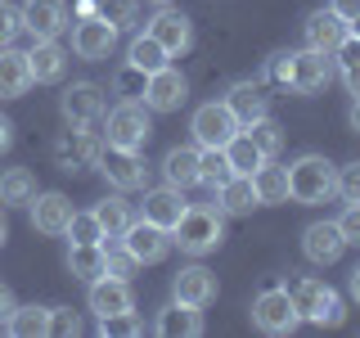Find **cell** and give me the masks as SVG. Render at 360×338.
<instances>
[{
  "instance_id": "obj_1",
  "label": "cell",
  "mask_w": 360,
  "mask_h": 338,
  "mask_svg": "<svg viewBox=\"0 0 360 338\" xmlns=\"http://www.w3.org/2000/svg\"><path fill=\"white\" fill-rule=\"evenodd\" d=\"M225 212L221 208H185L180 212V221L172 225V244H180V253L189 257H207L217 253V248L225 244Z\"/></svg>"
},
{
  "instance_id": "obj_2",
  "label": "cell",
  "mask_w": 360,
  "mask_h": 338,
  "mask_svg": "<svg viewBox=\"0 0 360 338\" xmlns=\"http://www.w3.org/2000/svg\"><path fill=\"white\" fill-rule=\"evenodd\" d=\"M288 298H292V307H297L302 320H311V325H329V330H338V325L347 320V307H342V298L324 284V280H311V275H292L288 280Z\"/></svg>"
},
{
  "instance_id": "obj_3",
  "label": "cell",
  "mask_w": 360,
  "mask_h": 338,
  "mask_svg": "<svg viewBox=\"0 0 360 338\" xmlns=\"http://www.w3.org/2000/svg\"><path fill=\"white\" fill-rule=\"evenodd\" d=\"M329 194H333V163L320 154H302L288 167V199L311 208V203H324Z\"/></svg>"
},
{
  "instance_id": "obj_4",
  "label": "cell",
  "mask_w": 360,
  "mask_h": 338,
  "mask_svg": "<svg viewBox=\"0 0 360 338\" xmlns=\"http://www.w3.org/2000/svg\"><path fill=\"white\" fill-rule=\"evenodd\" d=\"M149 108L140 99H122L117 108H108L104 118V144H117V149H144L149 144Z\"/></svg>"
},
{
  "instance_id": "obj_5",
  "label": "cell",
  "mask_w": 360,
  "mask_h": 338,
  "mask_svg": "<svg viewBox=\"0 0 360 338\" xmlns=\"http://www.w3.org/2000/svg\"><path fill=\"white\" fill-rule=\"evenodd\" d=\"M95 167L104 172V180H108L112 189H144V180H149V167H144V154H140V149H117V144H99Z\"/></svg>"
},
{
  "instance_id": "obj_6",
  "label": "cell",
  "mask_w": 360,
  "mask_h": 338,
  "mask_svg": "<svg viewBox=\"0 0 360 338\" xmlns=\"http://www.w3.org/2000/svg\"><path fill=\"white\" fill-rule=\"evenodd\" d=\"M189 131H194V144L198 149H225V144L239 135V118L230 113V104H202V108H194V122H189Z\"/></svg>"
},
{
  "instance_id": "obj_7",
  "label": "cell",
  "mask_w": 360,
  "mask_h": 338,
  "mask_svg": "<svg viewBox=\"0 0 360 338\" xmlns=\"http://www.w3.org/2000/svg\"><path fill=\"white\" fill-rule=\"evenodd\" d=\"M252 325L262 334H292L302 325V315L297 307H292V298H288V289H262L257 293V302H252Z\"/></svg>"
},
{
  "instance_id": "obj_8",
  "label": "cell",
  "mask_w": 360,
  "mask_h": 338,
  "mask_svg": "<svg viewBox=\"0 0 360 338\" xmlns=\"http://www.w3.org/2000/svg\"><path fill=\"white\" fill-rule=\"evenodd\" d=\"M333 59L324 50H302V54H292V63H288V90H297V95H315V90H324L333 82Z\"/></svg>"
},
{
  "instance_id": "obj_9",
  "label": "cell",
  "mask_w": 360,
  "mask_h": 338,
  "mask_svg": "<svg viewBox=\"0 0 360 338\" xmlns=\"http://www.w3.org/2000/svg\"><path fill=\"white\" fill-rule=\"evenodd\" d=\"M144 108H153V113H176V108H185V99H189V82H185V73H176L172 63L167 68H158V73H149V82H144Z\"/></svg>"
},
{
  "instance_id": "obj_10",
  "label": "cell",
  "mask_w": 360,
  "mask_h": 338,
  "mask_svg": "<svg viewBox=\"0 0 360 338\" xmlns=\"http://www.w3.org/2000/svg\"><path fill=\"white\" fill-rule=\"evenodd\" d=\"M122 244H127V253H131L140 266H153V262H162V257L172 253V230L140 217V221H131V225H127Z\"/></svg>"
},
{
  "instance_id": "obj_11",
  "label": "cell",
  "mask_w": 360,
  "mask_h": 338,
  "mask_svg": "<svg viewBox=\"0 0 360 338\" xmlns=\"http://www.w3.org/2000/svg\"><path fill=\"white\" fill-rule=\"evenodd\" d=\"M18 18L37 41H59V32L68 27V5L63 0H22Z\"/></svg>"
},
{
  "instance_id": "obj_12",
  "label": "cell",
  "mask_w": 360,
  "mask_h": 338,
  "mask_svg": "<svg viewBox=\"0 0 360 338\" xmlns=\"http://www.w3.org/2000/svg\"><path fill=\"white\" fill-rule=\"evenodd\" d=\"M112 45H117V27L112 23H104L99 14H90V18H77V27H72V50H77V59H108L112 54Z\"/></svg>"
},
{
  "instance_id": "obj_13",
  "label": "cell",
  "mask_w": 360,
  "mask_h": 338,
  "mask_svg": "<svg viewBox=\"0 0 360 338\" xmlns=\"http://www.w3.org/2000/svg\"><path fill=\"white\" fill-rule=\"evenodd\" d=\"M149 37L162 45L167 54H185L189 45H194V27H189V18L180 14V9H172V5H158V14L149 18Z\"/></svg>"
},
{
  "instance_id": "obj_14",
  "label": "cell",
  "mask_w": 360,
  "mask_h": 338,
  "mask_svg": "<svg viewBox=\"0 0 360 338\" xmlns=\"http://www.w3.org/2000/svg\"><path fill=\"white\" fill-rule=\"evenodd\" d=\"M63 118L68 127H95L104 118V90L95 82H77L63 90Z\"/></svg>"
},
{
  "instance_id": "obj_15",
  "label": "cell",
  "mask_w": 360,
  "mask_h": 338,
  "mask_svg": "<svg viewBox=\"0 0 360 338\" xmlns=\"http://www.w3.org/2000/svg\"><path fill=\"white\" fill-rule=\"evenodd\" d=\"M342 248H347V239H342V230H338V221H315V225L302 230V253L320 266H333L338 257H342Z\"/></svg>"
},
{
  "instance_id": "obj_16",
  "label": "cell",
  "mask_w": 360,
  "mask_h": 338,
  "mask_svg": "<svg viewBox=\"0 0 360 338\" xmlns=\"http://www.w3.org/2000/svg\"><path fill=\"white\" fill-rule=\"evenodd\" d=\"M172 293H176V302L207 307V302H217V275L207 266H180L176 280H172Z\"/></svg>"
},
{
  "instance_id": "obj_17",
  "label": "cell",
  "mask_w": 360,
  "mask_h": 338,
  "mask_svg": "<svg viewBox=\"0 0 360 338\" xmlns=\"http://www.w3.org/2000/svg\"><path fill=\"white\" fill-rule=\"evenodd\" d=\"M32 225H37L41 234H63L68 221H72V203H68V194H59V189H50V194H32Z\"/></svg>"
},
{
  "instance_id": "obj_18",
  "label": "cell",
  "mask_w": 360,
  "mask_h": 338,
  "mask_svg": "<svg viewBox=\"0 0 360 338\" xmlns=\"http://www.w3.org/2000/svg\"><path fill=\"white\" fill-rule=\"evenodd\" d=\"M135 298H131V280H117V275H99L90 280V311L95 315H112V311H131Z\"/></svg>"
},
{
  "instance_id": "obj_19",
  "label": "cell",
  "mask_w": 360,
  "mask_h": 338,
  "mask_svg": "<svg viewBox=\"0 0 360 338\" xmlns=\"http://www.w3.org/2000/svg\"><path fill=\"white\" fill-rule=\"evenodd\" d=\"M54 158H59L63 172H72V167H95V158H99V140H95V135H90L86 127H72L59 144H54Z\"/></svg>"
},
{
  "instance_id": "obj_20",
  "label": "cell",
  "mask_w": 360,
  "mask_h": 338,
  "mask_svg": "<svg viewBox=\"0 0 360 338\" xmlns=\"http://www.w3.org/2000/svg\"><path fill=\"white\" fill-rule=\"evenodd\" d=\"M32 90V63L27 54L14 50V45H5L0 50V99H18Z\"/></svg>"
},
{
  "instance_id": "obj_21",
  "label": "cell",
  "mask_w": 360,
  "mask_h": 338,
  "mask_svg": "<svg viewBox=\"0 0 360 338\" xmlns=\"http://www.w3.org/2000/svg\"><path fill=\"white\" fill-rule=\"evenodd\" d=\"M162 338H198L202 334V307H189V302H172V307L158 311L153 325Z\"/></svg>"
},
{
  "instance_id": "obj_22",
  "label": "cell",
  "mask_w": 360,
  "mask_h": 338,
  "mask_svg": "<svg viewBox=\"0 0 360 338\" xmlns=\"http://www.w3.org/2000/svg\"><path fill=\"white\" fill-rule=\"evenodd\" d=\"M217 208L221 212H230V217H248L252 208H262V199H257V185H252V176H243V172H234L225 185H217Z\"/></svg>"
},
{
  "instance_id": "obj_23",
  "label": "cell",
  "mask_w": 360,
  "mask_h": 338,
  "mask_svg": "<svg viewBox=\"0 0 360 338\" xmlns=\"http://www.w3.org/2000/svg\"><path fill=\"white\" fill-rule=\"evenodd\" d=\"M347 37V23L333 14V9H315V14L307 18V45L311 50H324V54H333L338 45H342Z\"/></svg>"
},
{
  "instance_id": "obj_24",
  "label": "cell",
  "mask_w": 360,
  "mask_h": 338,
  "mask_svg": "<svg viewBox=\"0 0 360 338\" xmlns=\"http://www.w3.org/2000/svg\"><path fill=\"white\" fill-rule=\"evenodd\" d=\"M225 104H230V113L239 118V127H248V122H257V118H266V113H270V99H266V90L257 86V82H239V86H230Z\"/></svg>"
},
{
  "instance_id": "obj_25",
  "label": "cell",
  "mask_w": 360,
  "mask_h": 338,
  "mask_svg": "<svg viewBox=\"0 0 360 338\" xmlns=\"http://www.w3.org/2000/svg\"><path fill=\"white\" fill-rule=\"evenodd\" d=\"M27 63H32V82H59L63 77V68H68V50L59 41H37L27 50Z\"/></svg>"
},
{
  "instance_id": "obj_26",
  "label": "cell",
  "mask_w": 360,
  "mask_h": 338,
  "mask_svg": "<svg viewBox=\"0 0 360 338\" xmlns=\"http://www.w3.org/2000/svg\"><path fill=\"white\" fill-rule=\"evenodd\" d=\"M162 176H167V185L172 189H194L198 185V149H189V144H180V149H167L162 158Z\"/></svg>"
},
{
  "instance_id": "obj_27",
  "label": "cell",
  "mask_w": 360,
  "mask_h": 338,
  "mask_svg": "<svg viewBox=\"0 0 360 338\" xmlns=\"http://www.w3.org/2000/svg\"><path fill=\"white\" fill-rule=\"evenodd\" d=\"M189 203L180 199V189H172V185H162V189H149L144 194V221H153V225H172L180 221V212H185Z\"/></svg>"
},
{
  "instance_id": "obj_28",
  "label": "cell",
  "mask_w": 360,
  "mask_h": 338,
  "mask_svg": "<svg viewBox=\"0 0 360 338\" xmlns=\"http://www.w3.org/2000/svg\"><path fill=\"white\" fill-rule=\"evenodd\" d=\"M68 270H72V280H90L108 275V262H104V244H72V253H68Z\"/></svg>"
},
{
  "instance_id": "obj_29",
  "label": "cell",
  "mask_w": 360,
  "mask_h": 338,
  "mask_svg": "<svg viewBox=\"0 0 360 338\" xmlns=\"http://www.w3.org/2000/svg\"><path fill=\"white\" fill-rule=\"evenodd\" d=\"M252 185L262 203H288V167H275V158H266L252 172Z\"/></svg>"
},
{
  "instance_id": "obj_30",
  "label": "cell",
  "mask_w": 360,
  "mask_h": 338,
  "mask_svg": "<svg viewBox=\"0 0 360 338\" xmlns=\"http://www.w3.org/2000/svg\"><path fill=\"white\" fill-rule=\"evenodd\" d=\"M37 194V176L27 167H9L0 172V208H14V203H32Z\"/></svg>"
},
{
  "instance_id": "obj_31",
  "label": "cell",
  "mask_w": 360,
  "mask_h": 338,
  "mask_svg": "<svg viewBox=\"0 0 360 338\" xmlns=\"http://www.w3.org/2000/svg\"><path fill=\"white\" fill-rule=\"evenodd\" d=\"M45 325H50V307H37V302H27V307H14L5 320V330L14 338H41Z\"/></svg>"
},
{
  "instance_id": "obj_32",
  "label": "cell",
  "mask_w": 360,
  "mask_h": 338,
  "mask_svg": "<svg viewBox=\"0 0 360 338\" xmlns=\"http://www.w3.org/2000/svg\"><path fill=\"white\" fill-rule=\"evenodd\" d=\"M90 212L99 217V225H104V239H122V234H127V225L135 221L127 199H99Z\"/></svg>"
},
{
  "instance_id": "obj_33",
  "label": "cell",
  "mask_w": 360,
  "mask_h": 338,
  "mask_svg": "<svg viewBox=\"0 0 360 338\" xmlns=\"http://www.w3.org/2000/svg\"><path fill=\"white\" fill-rule=\"evenodd\" d=\"M127 63H131V68H140V73L149 77V73H158V68H167V63H172V54H167L162 45H158V41L149 37V32H144V37H135V41H131Z\"/></svg>"
},
{
  "instance_id": "obj_34",
  "label": "cell",
  "mask_w": 360,
  "mask_h": 338,
  "mask_svg": "<svg viewBox=\"0 0 360 338\" xmlns=\"http://www.w3.org/2000/svg\"><path fill=\"white\" fill-rule=\"evenodd\" d=\"M225 158H230V167H234V172H243V176H252L257 167L266 163V154H262V149H257V144L243 135V127H239V135H234L230 144H225Z\"/></svg>"
},
{
  "instance_id": "obj_35",
  "label": "cell",
  "mask_w": 360,
  "mask_h": 338,
  "mask_svg": "<svg viewBox=\"0 0 360 338\" xmlns=\"http://www.w3.org/2000/svg\"><path fill=\"white\" fill-rule=\"evenodd\" d=\"M243 135H248V140H252L266 158H279V149H284V131H279V122H270V113H266V118H257V122H248Z\"/></svg>"
},
{
  "instance_id": "obj_36",
  "label": "cell",
  "mask_w": 360,
  "mask_h": 338,
  "mask_svg": "<svg viewBox=\"0 0 360 338\" xmlns=\"http://www.w3.org/2000/svg\"><path fill=\"white\" fill-rule=\"evenodd\" d=\"M234 176L230 158H225V149H198V185H225V180Z\"/></svg>"
},
{
  "instance_id": "obj_37",
  "label": "cell",
  "mask_w": 360,
  "mask_h": 338,
  "mask_svg": "<svg viewBox=\"0 0 360 338\" xmlns=\"http://www.w3.org/2000/svg\"><path fill=\"white\" fill-rule=\"evenodd\" d=\"M99 334L104 338H135V334H144V320L131 311H112V315H99Z\"/></svg>"
},
{
  "instance_id": "obj_38",
  "label": "cell",
  "mask_w": 360,
  "mask_h": 338,
  "mask_svg": "<svg viewBox=\"0 0 360 338\" xmlns=\"http://www.w3.org/2000/svg\"><path fill=\"white\" fill-rule=\"evenodd\" d=\"M63 234L72 244H104V225H99L95 212H72V221H68Z\"/></svg>"
},
{
  "instance_id": "obj_39",
  "label": "cell",
  "mask_w": 360,
  "mask_h": 338,
  "mask_svg": "<svg viewBox=\"0 0 360 338\" xmlns=\"http://www.w3.org/2000/svg\"><path fill=\"white\" fill-rule=\"evenodd\" d=\"M95 14L104 23H112L117 32H127V27H135V0H99Z\"/></svg>"
},
{
  "instance_id": "obj_40",
  "label": "cell",
  "mask_w": 360,
  "mask_h": 338,
  "mask_svg": "<svg viewBox=\"0 0 360 338\" xmlns=\"http://www.w3.org/2000/svg\"><path fill=\"white\" fill-rule=\"evenodd\" d=\"M333 194L342 203H360V163H347L342 172H333Z\"/></svg>"
},
{
  "instance_id": "obj_41",
  "label": "cell",
  "mask_w": 360,
  "mask_h": 338,
  "mask_svg": "<svg viewBox=\"0 0 360 338\" xmlns=\"http://www.w3.org/2000/svg\"><path fill=\"white\" fill-rule=\"evenodd\" d=\"M45 334H54V338L82 334V315H77L72 307H50V325H45Z\"/></svg>"
},
{
  "instance_id": "obj_42",
  "label": "cell",
  "mask_w": 360,
  "mask_h": 338,
  "mask_svg": "<svg viewBox=\"0 0 360 338\" xmlns=\"http://www.w3.org/2000/svg\"><path fill=\"white\" fill-rule=\"evenodd\" d=\"M104 262H108V275H117V280H131V275H135V266H140V262H135V257L127 253V244H117V248L104 244Z\"/></svg>"
},
{
  "instance_id": "obj_43",
  "label": "cell",
  "mask_w": 360,
  "mask_h": 338,
  "mask_svg": "<svg viewBox=\"0 0 360 338\" xmlns=\"http://www.w3.org/2000/svg\"><path fill=\"white\" fill-rule=\"evenodd\" d=\"M144 82H149V77H144L140 68H131V63L122 68L117 77H112V86H117V95H127V99H140V95H144Z\"/></svg>"
},
{
  "instance_id": "obj_44",
  "label": "cell",
  "mask_w": 360,
  "mask_h": 338,
  "mask_svg": "<svg viewBox=\"0 0 360 338\" xmlns=\"http://www.w3.org/2000/svg\"><path fill=\"white\" fill-rule=\"evenodd\" d=\"M22 32V18H18V9L9 5V0H0V50L5 45H14V37Z\"/></svg>"
},
{
  "instance_id": "obj_45",
  "label": "cell",
  "mask_w": 360,
  "mask_h": 338,
  "mask_svg": "<svg viewBox=\"0 0 360 338\" xmlns=\"http://www.w3.org/2000/svg\"><path fill=\"white\" fill-rule=\"evenodd\" d=\"M338 230L347 244H360V203H347V212L338 217Z\"/></svg>"
},
{
  "instance_id": "obj_46",
  "label": "cell",
  "mask_w": 360,
  "mask_h": 338,
  "mask_svg": "<svg viewBox=\"0 0 360 338\" xmlns=\"http://www.w3.org/2000/svg\"><path fill=\"white\" fill-rule=\"evenodd\" d=\"M288 63H292V54H275V59H270V68H266V77H275V82L288 86Z\"/></svg>"
},
{
  "instance_id": "obj_47",
  "label": "cell",
  "mask_w": 360,
  "mask_h": 338,
  "mask_svg": "<svg viewBox=\"0 0 360 338\" xmlns=\"http://www.w3.org/2000/svg\"><path fill=\"white\" fill-rule=\"evenodd\" d=\"M338 73H342L347 95H356V99H360V63H347V68H338Z\"/></svg>"
},
{
  "instance_id": "obj_48",
  "label": "cell",
  "mask_w": 360,
  "mask_h": 338,
  "mask_svg": "<svg viewBox=\"0 0 360 338\" xmlns=\"http://www.w3.org/2000/svg\"><path fill=\"white\" fill-rule=\"evenodd\" d=\"M329 9H333V14H338V18H342V23H352V18L360 14V0H333V5H329Z\"/></svg>"
},
{
  "instance_id": "obj_49",
  "label": "cell",
  "mask_w": 360,
  "mask_h": 338,
  "mask_svg": "<svg viewBox=\"0 0 360 338\" xmlns=\"http://www.w3.org/2000/svg\"><path fill=\"white\" fill-rule=\"evenodd\" d=\"M18 302H14V293H9V284H0V325L9 320V311H14Z\"/></svg>"
},
{
  "instance_id": "obj_50",
  "label": "cell",
  "mask_w": 360,
  "mask_h": 338,
  "mask_svg": "<svg viewBox=\"0 0 360 338\" xmlns=\"http://www.w3.org/2000/svg\"><path fill=\"white\" fill-rule=\"evenodd\" d=\"M9 144H14V122H9L5 113H0V154H5Z\"/></svg>"
},
{
  "instance_id": "obj_51",
  "label": "cell",
  "mask_w": 360,
  "mask_h": 338,
  "mask_svg": "<svg viewBox=\"0 0 360 338\" xmlns=\"http://www.w3.org/2000/svg\"><path fill=\"white\" fill-rule=\"evenodd\" d=\"M99 9V0H77V18H90Z\"/></svg>"
},
{
  "instance_id": "obj_52",
  "label": "cell",
  "mask_w": 360,
  "mask_h": 338,
  "mask_svg": "<svg viewBox=\"0 0 360 338\" xmlns=\"http://www.w3.org/2000/svg\"><path fill=\"white\" fill-rule=\"evenodd\" d=\"M347 289H352V298H356V302H360V266H356V270H352V280H347Z\"/></svg>"
},
{
  "instance_id": "obj_53",
  "label": "cell",
  "mask_w": 360,
  "mask_h": 338,
  "mask_svg": "<svg viewBox=\"0 0 360 338\" xmlns=\"http://www.w3.org/2000/svg\"><path fill=\"white\" fill-rule=\"evenodd\" d=\"M5 239H9V221H5V208H0V248H5Z\"/></svg>"
},
{
  "instance_id": "obj_54",
  "label": "cell",
  "mask_w": 360,
  "mask_h": 338,
  "mask_svg": "<svg viewBox=\"0 0 360 338\" xmlns=\"http://www.w3.org/2000/svg\"><path fill=\"white\" fill-rule=\"evenodd\" d=\"M352 131L360 135V99H356V104H352Z\"/></svg>"
},
{
  "instance_id": "obj_55",
  "label": "cell",
  "mask_w": 360,
  "mask_h": 338,
  "mask_svg": "<svg viewBox=\"0 0 360 338\" xmlns=\"http://www.w3.org/2000/svg\"><path fill=\"white\" fill-rule=\"evenodd\" d=\"M347 32H352V37H360V14H356L352 23H347Z\"/></svg>"
},
{
  "instance_id": "obj_56",
  "label": "cell",
  "mask_w": 360,
  "mask_h": 338,
  "mask_svg": "<svg viewBox=\"0 0 360 338\" xmlns=\"http://www.w3.org/2000/svg\"><path fill=\"white\" fill-rule=\"evenodd\" d=\"M149 5H172V0H149Z\"/></svg>"
}]
</instances>
